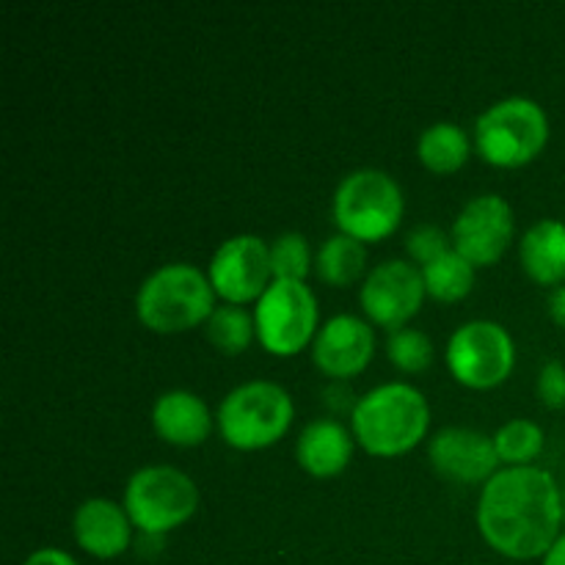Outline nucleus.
<instances>
[{"instance_id":"29","label":"nucleus","mask_w":565,"mask_h":565,"mask_svg":"<svg viewBox=\"0 0 565 565\" xmlns=\"http://www.w3.org/2000/svg\"><path fill=\"white\" fill-rule=\"evenodd\" d=\"M550 318L555 320V323L565 331V285L557 287V290H552V296H550Z\"/></svg>"},{"instance_id":"22","label":"nucleus","mask_w":565,"mask_h":565,"mask_svg":"<svg viewBox=\"0 0 565 565\" xmlns=\"http://www.w3.org/2000/svg\"><path fill=\"white\" fill-rule=\"evenodd\" d=\"M204 329H207L204 334H207L210 345L218 353H224V356H241L257 340L254 315H248L243 307H232V303L215 307Z\"/></svg>"},{"instance_id":"26","label":"nucleus","mask_w":565,"mask_h":565,"mask_svg":"<svg viewBox=\"0 0 565 565\" xmlns=\"http://www.w3.org/2000/svg\"><path fill=\"white\" fill-rule=\"evenodd\" d=\"M406 248L412 263L419 265V268H425V265H430L434 259L445 257L447 252H452V237L447 235V232H441L439 226L423 224L408 235Z\"/></svg>"},{"instance_id":"8","label":"nucleus","mask_w":565,"mask_h":565,"mask_svg":"<svg viewBox=\"0 0 565 565\" xmlns=\"http://www.w3.org/2000/svg\"><path fill=\"white\" fill-rule=\"evenodd\" d=\"M257 342L279 359L298 356L318 337V298L307 281H279L254 303Z\"/></svg>"},{"instance_id":"12","label":"nucleus","mask_w":565,"mask_h":565,"mask_svg":"<svg viewBox=\"0 0 565 565\" xmlns=\"http://www.w3.org/2000/svg\"><path fill=\"white\" fill-rule=\"evenodd\" d=\"M513 230L516 221L511 204L497 193H483L458 213L450 232L452 248L475 268H491L511 248Z\"/></svg>"},{"instance_id":"9","label":"nucleus","mask_w":565,"mask_h":565,"mask_svg":"<svg viewBox=\"0 0 565 565\" xmlns=\"http://www.w3.org/2000/svg\"><path fill=\"white\" fill-rule=\"evenodd\" d=\"M513 367V337L494 320H469L447 342V370L467 390H494L511 379Z\"/></svg>"},{"instance_id":"15","label":"nucleus","mask_w":565,"mask_h":565,"mask_svg":"<svg viewBox=\"0 0 565 565\" xmlns=\"http://www.w3.org/2000/svg\"><path fill=\"white\" fill-rule=\"evenodd\" d=\"M72 533L77 546L97 561H116L132 546V522L125 505L94 497L75 511Z\"/></svg>"},{"instance_id":"20","label":"nucleus","mask_w":565,"mask_h":565,"mask_svg":"<svg viewBox=\"0 0 565 565\" xmlns=\"http://www.w3.org/2000/svg\"><path fill=\"white\" fill-rule=\"evenodd\" d=\"M364 268H367V248L348 235L329 237L315 257V270H318L320 281L337 287V290L356 285L364 276Z\"/></svg>"},{"instance_id":"21","label":"nucleus","mask_w":565,"mask_h":565,"mask_svg":"<svg viewBox=\"0 0 565 565\" xmlns=\"http://www.w3.org/2000/svg\"><path fill=\"white\" fill-rule=\"evenodd\" d=\"M419 270H423L425 290H428V296L434 298V301H463L475 287V265L469 263V259H463L456 248Z\"/></svg>"},{"instance_id":"24","label":"nucleus","mask_w":565,"mask_h":565,"mask_svg":"<svg viewBox=\"0 0 565 565\" xmlns=\"http://www.w3.org/2000/svg\"><path fill=\"white\" fill-rule=\"evenodd\" d=\"M386 356H390L392 367H397L401 373H425L434 364V342H430V337L425 331L406 326V329H397L390 334V340H386Z\"/></svg>"},{"instance_id":"18","label":"nucleus","mask_w":565,"mask_h":565,"mask_svg":"<svg viewBox=\"0 0 565 565\" xmlns=\"http://www.w3.org/2000/svg\"><path fill=\"white\" fill-rule=\"evenodd\" d=\"M522 270L541 287L565 285V224L544 218L530 226L519 243Z\"/></svg>"},{"instance_id":"1","label":"nucleus","mask_w":565,"mask_h":565,"mask_svg":"<svg viewBox=\"0 0 565 565\" xmlns=\"http://www.w3.org/2000/svg\"><path fill=\"white\" fill-rule=\"evenodd\" d=\"M563 522V491L546 469L505 467L480 489L478 530L508 561H544Z\"/></svg>"},{"instance_id":"3","label":"nucleus","mask_w":565,"mask_h":565,"mask_svg":"<svg viewBox=\"0 0 565 565\" xmlns=\"http://www.w3.org/2000/svg\"><path fill=\"white\" fill-rule=\"evenodd\" d=\"M207 274L191 263H171L149 274L136 292V315L154 334H185L215 312Z\"/></svg>"},{"instance_id":"28","label":"nucleus","mask_w":565,"mask_h":565,"mask_svg":"<svg viewBox=\"0 0 565 565\" xmlns=\"http://www.w3.org/2000/svg\"><path fill=\"white\" fill-rule=\"evenodd\" d=\"M22 565H77L72 555H66L64 550H55V546H44V550H36L31 557H28Z\"/></svg>"},{"instance_id":"25","label":"nucleus","mask_w":565,"mask_h":565,"mask_svg":"<svg viewBox=\"0 0 565 565\" xmlns=\"http://www.w3.org/2000/svg\"><path fill=\"white\" fill-rule=\"evenodd\" d=\"M270 265H274V281H307L312 270V252L307 237L298 232H287L270 243Z\"/></svg>"},{"instance_id":"2","label":"nucleus","mask_w":565,"mask_h":565,"mask_svg":"<svg viewBox=\"0 0 565 565\" xmlns=\"http://www.w3.org/2000/svg\"><path fill=\"white\" fill-rule=\"evenodd\" d=\"M353 439L375 458H397L425 439L430 406L412 384H381L353 403Z\"/></svg>"},{"instance_id":"13","label":"nucleus","mask_w":565,"mask_h":565,"mask_svg":"<svg viewBox=\"0 0 565 565\" xmlns=\"http://www.w3.org/2000/svg\"><path fill=\"white\" fill-rule=\"evenodd\" d=\"M375 356V331L356 315H337L320 326L312 342V362L326 379L351 381L370 367Z\"/></svg>"},{"instance_id":"5","label":"nucleus","mask_w":565,"mask_h":565,"mask_svg":"<svg viewBox=\"0 0 565 565\" xmlns=\"http://www.w3.org/2000/svg\"><path fill=\"white\" fill-rule=\"evenodd\" d=\"M550 143V119L535 99L508 97L478 116L475 149L494 169H522Z\"/></svg>"},{"instance_id":"19","label":"nucleus","mask_w":565,"mask_h":565,"mask_svg":"<svg viewBox=\"0 0 565 565\" xmlns=\"http://www.w3.org/2000/svg\"><path fill=\"white\" fill-rule=\"evenodd\" d=\"M469 152H472V143H469L467 132L452 121H436L417 141L419 163L439 177L461 171L467 166Z\"/></svg>"},{"instance_id":"10","label":"nucleus","mask_w":565,"mask_h":565,"mask_svg":"<svg viewBox=\"0 0 565 565\" xmlns=\"http://www.w3.org/2000/svg\"><path fill=\"white\" fill-rule=\"evenodd\" d=\"M207 279L215 296L232 307L257 303L274 285L270 243L257 235H235L215 248Z\"/></svg>"},{"instance_id":"23","label":"nucleus","mask_w":565,"mask_h":565,"mask_svg":"<svg viewBox=\"0 0 565 565\" xmlns=\"http://www.w3.org/2000/svg\"><path fill=\"white\" fill-rule=\"evenodd\" d=\"M544 430L530 419H511L494 434L497 456L505 467H533L544 452Z\"/></svg>"},{"instance_id":"4","label":"nucleus","mask_w":565,"mask_h":565,"mask_svg":"<svg viewBox=\"0 0 565 565\" xmlns=\"http://www.w3.org/2000/svg\"><path fill=\"white\" fill-rule=\"evenodd\" d=\"M296 419V406L285 386L248 381L235 386L218 406V434L232 450L257 452L279 445Z\"/></svg>"},{"instance_id":"11","label":"nucleus","mask_w":565,"mask_h":565,"mask_svg":"<svg viewBox=\"0 0 565 565\" xmlns=\"http://www.w3.org/2000/svg\"><path fill=\"white\" fill-rule=\"evenodd\" d=\"M425 296L428 290H425L423 270L406 259H390L370 270L359 292V303L370 326H381L392 334L406 329L408 320L423 309Z\"/></svg>"},{"instance_id":"6","label":"nucleus","mask_w":565,"mask_h":565,"mask_svg":"<svg viewBox=\"0 0 565 565\" xmlns=\"http://www.w3.org/2000/svg\"><path fill=\"white\" fill-rule=\"evenodd\" d=\"M331 213L340 235L359 243H381L401 226L406 199L386 171L359 169L337 185Z\"/></svg>"},{"instance_id":"16","label":"nucleus","mask_w":565,"mask_h":565,"mask_svg":"<svg viewBox=\"0 0 565 565\" xmlns=\"http://www.w3.org/2000/svg\"><path fill=\"white\" fill-rule=\"evenodd\" d=\"M152 428L166 445L199 447L213 434V414L193 392L171 390L154 401Z\"/></svg>"},{"instance_id":"7","label":"nucleus","mask_w":565,"mask_h":565,"mask_svg":"<svg viewBox=\"0 0 565 565\" xmlns=\"http://www.w3.org/2000/svg\"><path fill=\"white\" fill-rule=\"evenodd\" d=\"M199 486L174 467H143L127 480L125 511L141 535L163 539L199 511Z\"/></svg>"},{"instance_id":"27","label":"nucleus","mask_w":565,"mask_h":565,"mask_svg":"<svg viewBox=\"0 0 565 565\" xmlns=\"http://www.w3.org/2000/svg\"><path fill=\"white\" fill-rule=\"evenodd\" d=\"M539 397L546 408H565V364L546 362L539 373Z\"/></svg>"},{"instance_id":"17","label":"nucleus","mask_w":565,"mask_h":565,"mask_svg":"<svg viewBox=\"0 0 565 565\" xmlns=\"http://www.w3.org/2000/svg\"><path fill=\"white\" fill-rule=\"evenodd\" d=\"M353 458V436L337 419H315L296 441V461L312 478H337Z\"/></svg>"},{"instance_id":"30","label":"nucleus","mask_w":565,"mask_h":565,"mask_svg":"<svg viewBox=\"0 0 565 565\" xmlns=\"http://www.w3.org/2000/svg\"><path fill=\"white\" fill-rule=\"evenodd\" d=\"M541 565H565V533L555 541V546L546 552V557L541 561Z\"/></svg>"},{"instance_id":"31","label":"nucleus","mask_w":565,"mask_h":565,"mask_svg":"<svg viewBox=\"0 0 565 565\" xmlns=\"http://www.w3.org/2000/svg\"><path fill=\"white\" fill-rule=\"evenodd\" d=\"M563 511H565V491H563Z\"/></svg>"},{"instance_id":"14","label":"nucleus","mask_w":565,"mask_h":565,"mask_svg":"<svg viewBox=\"0 0 565 565\" xmlns=\"http://www.w3.org/2000/svg\"><path fill=\"white\" fill-rule=\"evenodd\" d=\"M428 461L436 475L458 486H486L500 472L494 436L472 428L439 430L428 445Z\"/></svg>"}]
</instances>
